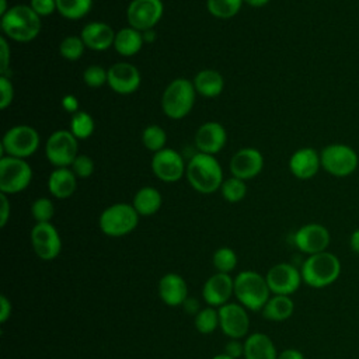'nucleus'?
I'll return each instance as SVG.
<instances>
[{
    "instance_id": "1",
    "label": "nucleus",
    "mask_w": 359,
    "mask_h": 359,
    "mask_svg": "<svg viewBox=\"0 0 359 359\" xmlns=\"http://www.w3.org/2000/svg\"><path fill=\"white\" fill-rule=\"evenodd\" d=\"M3 34L15 42H31L41 32V17L31 8V6L15 4L1 15Z\"/></svg>"
},
{
    "instance_id": "2",
    "label": "nucleus",
    "mask_w": 359,
    "mask_h": 359,
    "mask_svg": "<svg viewBox=\"0 0 359 359\" xmlns=\"http://www.w3.org/2000/svg\"><path fill=\"white\" fill-rule=\"evenodd\" d=\"M185 175L191 187L201 194H212L220 189L224 181L217 158L206 153H196L191 157Z\"/></svg>"
},
{
    "instance_id": "3",
    "label": "nucleus",
    "mask_w": 359,
    "mask_h": 359,
    "mask_svg": "<svg viewBox=\"0 0 359 359\" xmlns=\"http://www.w3.org/2000/svg\"><path fill=\"white\" fill-rule=\"evenodd\" d=\"M300 273L303 282L310 287H327L339 278L341 261L335 254L330 251L313 254L303 261Z\"/></svg>"
},
{
    "instance_id": "4",
    "label": "nucleus",
    "mask_w": 359,
    "mask_h": 359,
    "mask_svg": "<svg viewBox=\"0 0 359 359\" xmlns=\"http://www.w3.org/2000/svg\"><path fill=\"white\" fill-rule=\"evenodd\" d=\"M265 276L255 271H241L234 278V296L237 303L250 311H261L271 297Z\"/></svg>"
},
{
    "instance_id": "5",
    "label": "nucleus",
    "mask_w": 359,
    "mask_h": 359,
    "mask_svg": "<svg viewBox=\"0 0 359 359\" xmlns=\"http://www.w3.org/2000/svg\"><path fill=\"white\" fill-rule=\"evenodd\" d=\"M196 90L194 81L180 77L172 80L164 90L161 97L163 112L171 119L185 118L195 104Z\"/></svg>"
},
{
    "instance_id": "6",
    "label": "nucleus",
    "mask_w": 359,
    "mask_h": 359,
    "mask_svg": "<svg viewBox=\"0 0 359 359\" xmlns=\"http://www.w3.org/2000/svg\"><path fill=\"white\" fill-rule=\"evenodd\" d=\"M139 223V213L130 203H114L105 208L98 219L101 231L109 237H122L132 233Z\"/></svg>"
},
{
    "instance_id": "7",
    "label": "nucleus",
    "mask_w": 359,
    "mask_h": 359,
    "mask_svg": "<svg viewBox=\"0 0 359 359\" xmlns=\"http://www.w3.org/2000/svg\"><path fill=\"white\" fill-rule=\"evenodd\" d=\"M320 161L321 168L330 175L345 178L356 171L359 157L353 147L344 143H331L320 151Z\"/></svg>"
},
{
    "instance_id": "8",
    "label": "nucleus",
    "mask_w": 359,
    "mask_h": 359,
    "mask_svg": "<svg viewBox=\"0 0 359 359\" xmlns=\"http://www.w3.org/2000/svg\"><path fill=\"white\" fill-rule=\"evenodd\" d=\"M39 133L35 128L29 125H15L10 128L1 140V156L7 153V156L17 158H27L32 156L39 147Z\"/></svg>"
},
{
    "instance_id": "9",
    "label": "nucleus",
    "mask_w": 359,
    "mask_h": 359,
    "mask_svg": "<svg viewBox=\"0 0 359 359\" xmlns=\"http://www.w3.org/2000/svg\"><path fill=\"white\" fill-rule=\"evenodd\" d=\"M32 180V168L24 158L0 157V191L13 195L24 191Z\"/></svg>"
},
{
    "instance_id": "10",
    "label": "nucleus",
    "mask_w": 359,
    "mask_h": 359,
    "mask_svg": "<svg viewBox=\"0 0 359 359\" xmlns=\"http://www.w3.org/2000/svg\"><path fill=\"white\" fill-rule=\"evenodd\" d=\"M45 154L48 161L56 168L70 167L79 156V140L70 130H56L46 140Z\"/></svg>"
},
{
    "instance_id": "11",
    "label": "nucleus",
    "mask_w": 359,
    "mask_h": 359,
    "mask_svg": "<svg viewBox=\"0 0 359 359\" xmlns=\"http://www.w3.org/2000/svg\"><path fill=\"white\" fill-rule=\"evenodd\" d=\"M29 238L35 255L42 261H53L62 251L60 234L50 222L35 223Z\"/></svg>"
},
{
    "instance_id": "12",
    "label": "nucleus",
    "mask_w": 359,
    "mask_h": 359,
    "mask_svg": "<svg viewBox=\"0 0 359 359\" xmlns=\"http://www.w3.org/2000/svg\"><path fill=\"white\" fill-rule=\"evenodd\" d=\"M164 6L161 0H132L126 10L129 27L144 32L153 29L161 20Z\"/></svg>"
},
{
    "instance_id": "13",
    "label": "nucleus",
    "mask_w": 359,
    "mask_h": 359,
    "mask_svg": "<svg viewBox=\"0 0 359 359\" xmlns=\"http://www.w3.org/2000/svg\"><path fill=\"white\" fill-rule=\"evenodd\" d=\"M266 283L272 294H293L302 285V273L294 265L279 262L271 266L265 275Z\"/></svg>"
},
{
    "instance_id": "14",
    "label": "nucleus",
    "mask_w": 359,
    "mask_h": 359,
    "mask_svg": "<svg viewBox=\"0 0 359 359\" xmlns=\"http://www.w3.org/2000/svg\"><path fill=\"white\" fill-rule=\"evenodd\" d=\"M151 171L163 182H177L185 175L187 165L182 156L171 149L164 147L151 157Z\"/></svg>"
},
{
    "instance_id": "15",
    "label": "nucleus",
    "mask_w": 359,
    "mask_h": 359,
    "mask_svg": "<svg viewBox=\"0 0 359 359\" xmlns=\"http://www.w3.org/2000/svg\"><path fill=\"white\" fill-rule=\"evenodd\" d=\"M219 328L230 339H241L248 334L250 316L240 303H226L219 309Z\"/></svg>"
},
{
    "instance_id": "16",
    "label": "nucleus",
    "mask_w": 359,
    "mask_h": 359,
    "mask_svg": "<svg viewBox=\"0 0 359 359\" xmlns=\"http://www.w3.org/2000/svg\"><path fill=\"white\" fill-rule=\"evenodd\" d=\"M331 241L330 231L320 223H307L296 230L293 234V243L299 251L313 255L327 251Z\"/></svg>"
},
{
    "instance_id": "17",
    "label": "nucleus",
    "mask_w": 359,
    "mask_h": 359,
    "mask_svg": "<svg viewBox=\"0 0 359 359\" xmlns=\"http://www.w3.org/2000/svg\"><path fill=\"white\" fill-rule=\"evenodd\" d=\"M264 167V157L258 149L244 147L236 151L230 160L229 168L231 177L240 178L243 181L255 178Z\"/></svg>"
},
{
    "instance_id": "18",
    "label": "nucleus",
    "mask_w": 359,
    "mask_h": 359,
    "mask_svg": "<svg viewBox=\"0 0 359 359\" xmlns=\"http://www.w3.org/2000/svg\"><path fill=\"white\" fill-rule=\"evenodd\" d=\"M234 294V278L230 273L216 272L210 275L202 286V297L208 306L220 307L229 303V299Z\"/></svg>"
},
{
    "instance_id": "19",
    "label": "nucleus",
    "mask_w": 359,
    "mask_h": 359,
    "mask_svg": "<svg viewBox=\"0 0 359 359\" xmlns=\"http://www.w3.org/2000/svg\"><path fill=\"white\" fill-rule=\"evenodd\" d=\"M142 83L139 69L128 62H118L108 69V86L118 94H132Z\"/></svg>"
},
{
    "instance_id": "20",
    "label": "nucleus",
    "mask_w": 359,
    "mask_h": 359,
    "mask_svg": "<svg viewBox=\"0 0 359 359\" xmlns=\"http://www.w3.org/2000/svg\"><path fill=\"white\" fill-rule=\"evenodd\" d=\"M227 142V133L222 123L219 122H205L201 125L195 133V146L199 153L217 154Z\"/></svg>"
},
{
    "instance_id": "21",
    "label": "nucleus",
    "mask_w": 359,
    "mask_h": 359,
    "mask_svg": "<svg viewBox=\"0 0 359 359\" xmlns=\"http://www.w3.org/2000/svg\"><path fill=\"white\" fill-rule=\"evenodd\" d=\"M158 296L170 307H178L188 299V285L185 279L175 272H168L158 280Z\"/></svg>"
},
{
    "instance_id": "22",
    "label": "nucleus",
    "mask_w": 359,
    "mask_h": 359,
    "mask_svg": "<svg viewBox=\"0 0 359 359\" xmlns=\"http://www.w3.org/2000/svg\"><path fill=\"white\" fill-rule=\"evenodd\" d=\"M320 168V153L313 147L297 149L289 158V170L299 180L313 178Z\"/></svg>"
},
{
    "instance_id": "23",
    "label": "nucleus",
    "mask_w": 359,
    "mask_h": 359,
    "mask_svg": "<svg viewBox=\"0 0 359 359\" xmlns=\"http://www.w3.org/2000/svg\"><path fill=\"white\" fill-rule=\"evenodd\" d=\"M115 35L116 32L112 29V27L101 21H93L86 24L80 34L86 48L97 52H102L114 46Z\"/></svg>"
},
{
    "instance_id": "24",
    "label": "nucleus",
    "mask_w": 359,
    "mask_h": 359,
    "mask_svg": "<svg viewBox=\"0 0 359 359\" xmlns=\"http://www.w3.org/2000/svg\"><path fill=\"white\" fill-rule=\"evenodd\" d=\"M77 188V177L69 167L55 168L48 178V189L56 199L70 198Z\"/></svg>"
},
{
    "instance_id": "25",
    "label": "nucleus",
    "mask_w": 359,
    "mask_h": 359,
    "mask_svg": "<svg viewBox=\"0 0 359 359\" xmlns=\"http://www.w3.org/2000/svg\"><path fill=\"white\" fill-rule=\"evenodd\" d=\"M244 359H276L278 351L273 341L264 332L247 335L244 341Z\"/></svg>"
},
{
    "instance_id": "26",
    "label": "nucleus",
    "mask_w": 359,
    "mask_h": 359,
    "mask_svg": "<svg viewBox=\"0 0 359 359\" xmlns=\"http://www.w3.org/2000/svg\"><path fill=\"white\" fill-rule=\"evenodd\" d=\"M194 87L196 93L205 98H215L222 94L224 88V79L215 69H203L196 73L194 79Z\"/></svg>"
},
{
    "instance_id": "27",
    "label": "nucleus",
    "mask_w": 359,
    "mask_h": 359,
    "mask_svg": "<svg viewBox=\"0 0 359 359\" xmlns=\"http://www.w3.org/2000/svg\"><path fill=\"white\" fill-rule=\"evenodd\" d=\"M143 42H144V39H143V34L140 31H137L132 27H126L116 32L114 48L121 56L130 57L142 49Z\"/></svg>"
},
{
    "instance_id": "28",
    "label": "nucleus",
    "mask_w": 359,
    "mask_h": 359,
    "mask_svg": "<svg viewBox=\"0 0 359 359\" xmlns=\"http://www.w3.org/2000/svg\"><path fill=\"white\" fill-rule=\"evenodd\" d=\"M163 198L158 189L153 187L140 188L133 196V208L139 213V216H151L158 212L161 208Z\"/></svg>"
},
{
    "instance_id": "29",
    "label": "nucleus",
    "mask_w": 359,
    "mask_h": 359,
    "mask_svg": "<svg viewBox=\"0 0 359 359\" xmlns=\"http://www.w3.org/2000/svg\"><path fill=\"white\" fill-rule=\"evenodd\" d=\"M294 311V303L290 296L272 294L264 309L261 310L264 318L269 321H285L292 317Z\"/></svg>"
},
{
    "instance_id": "30",
    "label": "nucleus",
    "mask_w": 359,
    "mask_h": 359,
    "mask_svg": "<svg viewBox=\"0 0 359 359\" xmlns=\"http://www.w3.org/2000/svg\"><path fill=\"white\" fill-rule=\"evenodd\" d=\"M93 0H56V10L67 20H80L91 10Z\"/></svg>"
},
{
    "instance_id": "31",
    "label": "nucleus",
    "mask_w": 359,
    "mask_h": 359,
    "mask_svg": "<svg viewBox=\"0 0 359 359\" xmlns=\"http://www.w3.org/2000/svg\"><path fill=\"white\" fill-rule=\"evenodd\" d=\"M194 324H195V328L198 330V332L212 334L220 325L219 310H216V307H212V306L201 309L194 316Z\"/></svg>"
},
{
    "instance_id": "32",
    "label": "nucleus",
    "mask_w": 359,
    "mask_h": 359,
    "mask_svg": "<svg viewBox=\"0 0 359 359\" xmlns=\"http://www.w3.org/2000/svg\"><path fill=\"white\" fill-rule=\"evenodd\" d=\"M243 0H206L208 11L220 20H229L238 14Z\"/></svg>"
},
{
    "instance_id": "33",
    "label": "nucleus",
    "mask_w": 359,
    "mask_h": 359,
    "mask_svg": "<svg viewBox=\"0 0 359 359\" xmlns=\"http://www.w3.org/2000/svg\"><path fill=\"white\" fill-rule=\"evenodd\" d=\"M95 128L93 116L86 111H79L73 114L70 119V132L74 135V137L79 139H87L93 135Z\"/></svg>"
},
{
    "instance_id": "34",
    "label": "nucleus",
    "mask_w": 359,
    "mask_h": 359,
    "mask_svg": "<svg viewBox=\"0 0 359 359\" xmlns=\"http://www.w3.org/2000/svg\"><path fill=\"white\" fill-rule=\"evenodd\" d=\"M165 142H167V133L158 125H149L142 132L143 146L153 153L163 150L165 147Z\"/></svg>"
},
{
    "instance_id": "35",
    "label": "nucleus",
    "mask_w": 359,
    "mask_h": 359,
    "mask_svg": "<svg viewBox=\"0 0 359 359\" xmlns=\"http://www.w3.org/2000/svg\"><path fill=\"white\" fill-rule=\"evenodd\" d=\"M220 191H222V196L227 202L236 203V202H240L245 198L247 185H245V181H243L240 178H236V177H230V178L223 181V184L220 187Z\"/></svg>"
},
{
    "instance_id": "36",
    "label": "nucleus",
    "mask_w": 359,
    "mask_h": 359,
    "mask_svg": "<svg viewBox=\"0 0 359 359\" xmlns=\"http://www.w3.org/2000/svg\"><path fill=\"white\" fill-rule=\"evenodd\" d=\"M212 262L217 272L230 273L237 266V254L230 247H220L213 252Z\"/></svg>"
},
{
    "instance_id": "37",
    "label": "nucleus",
    "mask_w": 359,
    "mask_h": 359,
    "mask_svg": "<svg viewBox=\"0 0 359 359\" xmlns=\"http://www.w3.org/2000/svg\"><path fill=\"white\" fill-rule=\"evenodd\" d=\"M86 49V45L81 39V36L77 35H69L62 39L59 45L60 55L67 60H77L83 56Z\"/></svg>"
},
{
    "instance_id": "38",
    "label": "nucleus",
    "mask_w": 359,
    "mask_h": 359,
    "mask_svg": "<svg viewBox=\"0 0 359 359\" xmlns=\"http://www.w3.org/2000/svg\"><path fill=\"white\" fill-rule=\"evenodd\" d=\"M31 215L36 223L50 222L55 216V205L49 198L41 196L32 202Z\"/></svg>"
},
{
    "instance_id": "39",
    "label": "nucleus",
    "mask_w": 359,
    "mask_h": 359,
    "mask_svg": "<svg viewBox=\"0 0 359 359\" xmlns=\"http://www.w3.org/2000/svg\"><path fill=\"white\" fill-rule=\"evenodd\" d=\"M83 80L86 86L91 88H98L108 83V70L98 65H91L83 72Z\"/></svg>"
},
{
    "instance_id": "40",
    "label": "nucleus",
    "mask_w": 359,
    "mask_h": 359,
    "mask_svg": "<svg viewBox=\"0 0 359 359\" xmlns=\"http://www.w3.org/2000/svg\"><path fill=\"white\" fill-rule=\"evenodd\" d=\"M70 168L77 178H88L94 172V161L87 154H79Z\"/></svg>"
},
{
    "instance_id": "41",
    "label": "nucleus",
    "mask_w": 359,
    "mask_h": 359,
    "mask_svg": "<svg viewBox=\"0 0 359 359\" xmlns=\"http://www.w3.org/2000/svg\"><path fill=\"white\" fill-rule=\"evenodd\" d=\"M0 93H1V95H0V108L6 109L13 102L14 87H13L11 80L4 74L0 76Z\"/></svg>"
},
{
    "instance_id": "42",
    "label": "nucleus",
    "mask_w": 359,
    "mask_h": 359,
    "mask_svg": "<svg viewBox=\"0 0 359 359\" xmlns=\"http://www.w3.org/2000/svg\"><path fill=\"white\" fill-rule=\"evenodd\" d=\"M29 6L39 17H46L56 10V0H31Z\"/></svg>"
},
{
    "instance_id": "43",
    "label": "nucleus",
    "mask_w": 359,
    "mask_h": 359,
    "mask_svg": "<svg viewBox=\"0 0 359 359\" xmlns=\"http://www.w3.org/2000/svg\"><path fill=\"white\" fill-rule=\"evenodd\" d=\"M227 356L233 358V359H238L241 356H244V344L240 342V339H230L226 346H224V352Z\"/></svg>"
},
{
    "instance_id": "44",
    "label": "nucleus",
    "mask_w": 359,
    "mask_h": 359,
    "mask_svg": "<svg viewBox=\"0 0 359 359\" xmlns=\"http://www.w3.org/2000/svg\"><path fill=\"white\" fill-rule=\"evenodd\" d=\"M0 57H1L0 72H1V74H6L8 65H10V48H8V42L4 36L0 38Z\"/></svg>"
},
{
    "instance_id": "45",
    "label": "nucleus",
    "mask_w": 359,
    "mask_h": 359,
    "mask_svg": "<svg viewBox=\"0 0 359 359\" xmlns=\"http://www.w3.org/2000/svg\"><path fill=\"white\" fill-rule=\"evenodd\" d=\"M11 311H13L11 302L4 294H1L0 296V323L1 324H4L11 317Z\"/></svg>"
},
{
    "instance_id": "46",
    "label": "nucleus",
    "mask_w": 359,
    "mask_h": 359,
    "mask_svg": "<svg viewBox=\"0 0 359 359\" xmlns=\"http://www.w3.org/2000/svg\"><path fill=\"white\" fill-rule=\"evenodd\" d=\"M0 201H1V213H0V227H4L10 219V202L6 194H0Z\"/></svg>"
},
{
    "instance_id": "47",
    "label": "nucleus",
    "mask_w": 359,
    "mask_h": 359,
    "mask_svg": "<svg viewBox=\"0 0 359 359\" xmlns=\"http://www.w3.org/2000/svg\"><path fill=\"white\" fill-rule=\"evenodd\" d=\"M62 107L66 112H70V114L79 112V100H77V97H74L73 94L65 95L62 98Z\"/></svg>"
},
{
    "instance_id": "48",
    "label": "nucleus",
    "mask_w": 359,
    "mask_h": 359,
    "mask_svg": "<svg viewBox=\"0 0 359 359\" xmlns=\"http://www.w3.org/2000/svg\"><path fill=\"white\" fill-rule=\"evenodd\" d=\"M276 359H304V355L296 348H286L278 353Z\"/></svg>"
},
{
    "instance_id": "49",
    "label": "nucleus",
    "mask_w": 359,
    "mask_h": 359,
    "mask_svg": "<svg viewBox=\"0 0 359 359\" xmlns=\"http://www.w3.org/2000/svg\"><path fill=\"white\" fill-rule=\"evenodd\" d=\"M182 306H184V309H185L189 314H194V316L201 310L199 303H198V300H196L195 297H188Z\"/></svg>"
},
{
    "instance_id": "50",
    "label": "nucleus",
    "mask_w": 359,
    "mask_h": 359,
    "mask_svg": "<svg viewBox=\"0 0 359 359\" xmlns=\"http://www.w3.org/2000/svg\"><path fill=\"white\" fill-rule=\"evenodd\" d=\"M349 247L355 254H359V229L352 231L349 237Z\"/></svg>"
},
{
    "instance_id": "51",
    "label": "nucleus",
    "mask_w": 359,
    "mask_h": 359,
    "mask_svg": "<svg viewBox=\"0 0 359 359\" xmlns=\"http://www.w3.org/2000/svg\"><path fill=\"white\" fill-rule=\"evenodd\" d=\"M244 3H247L248 6H251V7H264V6H266L271 0H243Z\"/></svg>"
},
{
    "instance_id": "52",
    "label": "nucleus",
    "mask_w": 359,
    "mask_h": 359,
    "mask_svg": "<svg viewBox=\"0 0 359 359\" xmlns=\"http://www.w3.org/2000/svg\"><path fill=\"white\" fill-rule=\"evenodd\" d=\"M142 34H143V39H144L146 42H151V41L154 39V36H156L154 29H147V31H144V32H142Z\"/></svg>"
},
{
    "instance_id": "53",
    "label": "nucleus",
    "mask_w": 359,
    "mask_h": 359,
    "mask_svg": "<svg viewBox=\"0 0 359 359\" xmlns=\"http://www.w3.org/2000/svg\"><path fill=\"white\" fill-rule=\"evenodd\" d=\"M10 7H7V0H1L0 3V15H4L8 11Z\"/></svg>"
},
{
    "instance_id": "54",
    "label": "nucleus",
    "mask_w": 359,
    "mask_h": 359,
    "mask_svg": "<svg viewBox=\"0 0 359 359\" xmlns=\"http://www.w3.org/2000/svg\"><path fill=\"white\" fill-rule=\"evenodd\" d=\"M212 359H233V358L227 356L226 353H219V355H215Z\"/></svg>"
}]
</instances>
